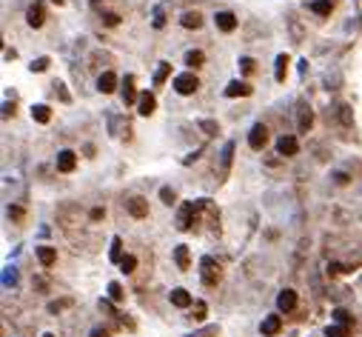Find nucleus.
<instances>
[{
  "label": "nucleus",
  "mask_w": 362,
  "mask_h": 337,
  "mask_svg": "<svg viewBox=\"0 0 362 337\" xmlns=\"http://www.w3.org/2000/svg\"><path fill=\"white\" fill-rule=\"evenodd\" d=\"M308 9H311L314 15H319V17H328L331 12H334V0H311Z\"/></svg>",
  "instance_id": "6ab92c4d"
},
{
  "label": "nucleus",
  "mask_w": 362,
  "mask_h": 337,
  "mask_svg": "<svg viewBox=\"0 0 362 337\" xmlns=\"http://www.w3.org/2000/svg\"><path fill=\"white\" fill-rule=\"evenodd\" d=\"M240 69H243V74H254V72H257L254 57H240Z\"/></svg>",
  "instance_id": "473e14b6"
},
{
  "label": "nucleus",
  "mask_w": 362,
  "mask_h": 337,
  "mask_svg": "<svg viewBox=\"0 0 362 337\" xmlns=\"http://www.w3.org/2000/svg\"><path fill=\"white\" fill-rule=\"evenodd\" d=\"M214 23H217L220 32H234V29H237V17L231 15V12H217Z\"/></svg>",
  "instance_id": "9b49d317"
},
{
  "label": "nucleus",
  "mask_w": 362,
  "mask_h": 337,
  "mask_svg": "<svg viewBox=\"0 0 362 337\" xmlns=\"http://www.w3.org/2000/svg\"><path fill=\"white\" fill-rule=\"evenodd\" d=\"M285 74H288V54H277V66H274V77H277V83L285 80Z\"/></svg>",
  "instance_id": "b1692460"
},
{
  "label": "nucleus",
  "mask_w": 362,
  "mask_h": 337,
  "mask_svg": "<svg viewBox=\"0 0 362 337\" xmlns=\"http://www.w3.org/2000/svg\"><path fill=\"white\" fill-rule=\"evenodd\" d=\"M296 126H299V132H308L314 126V112L311 106H299V115H296Z\"/></svg>",
  "instance_id": "dca6fc26"
},
{
  "label": "nucleus",
  "mask_w": 362,
  "mask_h": 337,
  "mask_svg": "<svg viewBox=\"0 0 362 337\" xmlns=\"http://www.w3.org/2000/svg\"><path fill=\"white\" fill-rule=\"evenodd\" d=\"M109 257H112V263H120V260H123V240H120V237L112 240V252H109Z\"/></svg>",
  "instance_id": "c85d7f7f"
},
{
  "label": "nucleus",
  "mask_w": 362,
  "mask_h": 337,
  "mask_svg": "<svg viewBox=\"0 0 362 337\" xmlns=\"http://www.w3.org/2000/svg\"><path fill=\"white\" fill-rule=\"evenodd\" d=\"M174 89H177V95H194V92L200 89L197 74H191V72L177 74V77H174Z\"/></svg>",
  "instance_id": "20e7f679"
},
{
  "label": "nucleus",
  "mask_w": 362,
  "mask_h": 337,
  "mask_svg": "<svg viewBox=\"0 0 362 337\" xmlns=\"http://www.w3.org/2000/svg\"><path fill=\"white\" fill-rule=\"evenodd\" d=\"M9 115H15V106H9V103H6V106H3V118H9Z\"/></svg>",
  "instance_id": "a18cd8bd"
},
{
  "label": "nucleus",
  "mask_w": 362,
  "mask_h": 337,
  "mask_svg": "<svg viewBox=\"0 0 362 337\" xmlns=\"http://www.w3.org/2000/svg\"><path fill=\"white\" fill-rule=\"evenodd\" d=\"M205 312H208V306L203 303V300H197L194 303V320H205Z\"/></svg>",
  "instance_id": "e433bc0d"
},
{
  "label": "nucleus",
  "mask_w": 362,
  "mask_h": 337,
  "mask_svg": "<svg viewBox=\"0 0 362 337\" xmlns=\"http://www.w3.org/2000/svg\"><path fill=\"white\" fill-rule=\"evenodd\" d=\"M126 212L137 220L148 217V200L146 197H129V200H126Z\"/></svg>",
  "instance_id": "423d86ee"
},
{
  "label": "nucleus",
  "mask_w": 362,
  "mask_h": 337,
  "mask_svg": "<svg viewBox=\"0 0 362 337\" xmlns=\"http://www.w3.org/2000/svg\"><path fill=\"white\" fill-rule=\"evenodd\" d=\"M51 3H57V6H63V0H51Z\"/></svg>",
  "instance_id": "de8ad7c7"
},
{
  "label": "nucleus",
  "mask_w": 362,
  "mask_h": 337,
  "mask_svg": "<svg viewBox=\"0 0 362 337\" xmlns=\"http://www.w3.org/2000/svg\"><path fill=\"white\" fill-rule=\"evenodd\" d=\"M334 112H337V120H339V123L345 126V129H351V126H354V109H351L348 103H339V106H337Z\"/></svg>",
  "instance_id": "a211bd4d"
},
{
  "label": "nucleus",
  "mask_w": 362,
  "mask_h": 337,
  "mask_svg": "<svg viewBox=\"0 0 362 337\" xmlns=\"http://www.w3.org/2000/svg\"><path fill=\"white\" fill-rule=\"evenodd\" d=\"M137 100H140V95H137V89H134V77L126 74V80H123V103L132 106V103H137Z\"/></svg>",
  "instance_id": "4468645a"
},
{
  "label": "nucleus",
  "mask_w": 362,
  "mask_h": 337,
  "mask_svg": "<svg viewBox=\"0 0 362 337\" xmlns=\"http://www.w3.org/2000/svg\"><path fill=\"white\" fill-rule=\"evenodd\" d=\"M174 260H177V269H180V271H188V266H191L188 246H177V249H174Z\"/></svg>",
  "instance_id": "412c9836"
},
{
  "label": "nucleus",
  "mask_w": 362,
  "mask_h": 337,
  "mask_svg": "<svg viewBox=\"0 0 362 337\" xmlns=\"http://www.w3.org/2000/svg\"><path fill=\"white\" fill-rule=\"evenodd\" d=\"M339 271H345V266H339V263H331L328 266V274H339Z\"/></svg>",
  "instance_id": "c03bdc74"
},
{
  "label": "nucleus",
  "mask_w": 362,
  "mask_h": 337,
  "mask_svg": "<svg viewBox=\"0 0 362 337\" xmlns=\"http://www.w3.org/2000/svg\"><path fill=\"white\" fill-rule=\"evenodd\" d=\"M200 277H203L205 286H217V283H220L223 271H220V263H217L214 257H203V260H200Z\"/></svg>",
  "instance_id": "f03ea898"
},
{
  "label": "nucleus",
  "mask_w": 362,
  "mask_h": 337,
  "mask_svg": "<svg viewBox=\"0 0 362 337\" xmlns=\"http://www.w3.org/2000/svg\"><path fill=\"white\" fill-rule=\"evenodd\" d=\"M68 306V300H60V303H49V312L51 314H57V312H60V309H66Z\"/></svg>",
  "instance_id": "37998d69"
},
{
  "label": "nucleus",
  "mask_w": 362,
  "mask_h": 337,
  "mask_svg": "<svg viewBox=\"0 0 362 337\" xmlns=\"http://www.w3.org/2000/svg\"><path fill=\"white\" fill-rule=\"evenodd\" d=\"M26 23H29L32 29H40V26L46 23V6H43V3H32V6L26 9Z\"/></svg>",
  "instance_id": "39448f33"
},
{
  "label": "nucleus",
  "mask_w": 362,
  "mask_h": 337,
  "mask_svg": "<svg viewBox=\"0 0 362 337\" xmlns=\"http://www.w3.org/2000/svg\"><path fill=\"white\" fill-rule=\"evenodd\" d=\"M120 266H123V271H126V274H132V271L137 269V257H134V254H126V257L120 260Z\"/></svg>",
  "instance_id": "c756f323"
},
{
  "label": "nucleus",
  "mask_w": 362,
  "mask_h": 337,
  "mask_svg": "<svg viewBox=\"0 0 362 337\" xmlns=\"http://www.w3.org/2000/svg\"><path fill=\"white\" fill-rule=\"evenodd\" d=\"M51 86H54V95H57V97H60L63 103H68V100H71V95L66 92V86L60 83V80H57V83H51Z\"/></svg>",
  "instance_id": "f704fd0d"
},
{
  "label": "nucleus",
  "mask_w": 362,
  "mask_h": 337,
  "mask_svg": "<svg viewBox=\"0 0 362 337\" xmlns=\"http://www.w3.org/2000/svg\"><path fill=\"white\" fill-rule=\"evenodd\" d=\"M49 57H37V60H34L32 63V72H46V69H49Z\"/></svg>",
  "instance_id": "58836bf2"
},
{
  "label": "nucleus",
  "mask_w": 362,
  "mask_h": 337,
  "mask_svg": "<svg viewBox=\"0 0 362 337\" xmlns=\"http://www.w3.org/2000/svg\"><path fill=\"white\" fill-rule=\"evenodd\" d=\"M296 152H299V143H296L294 135H282L280 140H277V154H280V157H294Z\"/></svg>",
  "instance_id": "0eeeda50"
},
{
  "label": "nucleus",
  "mask_w": 362,
  "mask_h": 337,
  "mask_svg": "<svg viewBox=\"0 0 362 337\" xmlns=\"http://www.w3.org/2000/svg\"><path fill=\"white\" fill-rule=\"evenodd\" d=\"M197 126L205 132V135H217V123H214V120H200Z\"/></svg>",
  "instance_id": "4c0bfd02"
},
{
  "label": "nucleus",
  "mask_w": 362,
  "mask_h": 337,
  "mask_svg": "<svg viewBox=\"0 0 362 337\" xmlns=\"http://www.w3.org/2000/svg\"><path fill=\"white\" fill-rule=\"evenodd\" d=\"M103 23H106V26H117V23H120V15H114V12H103Z\"/></svg>",
  "instance_id": "a19ab883"
},
{
  "label": "nucleus",
  "mask_w": 362,
  "mask_h": 337,
  "mask_svg": "<svg viewBox=\"0 0 362 337\" xmlns=\"http://www.w3.org/2000/svg\"><path fill=\"white\" fill-rule=\"evenodd\" d=\"M168 74H171V63H160L157 72H154V86H163Z\"/></svg>",
  "instance_id": "cd10ccee"
},
{
  "label": "nucleus",
  "mask_w": 362,
  "mask_h": 337,
  "mask_svg": "<svg viewBox=\"0 0 362 337\" xmlns=\"http://www.w3.org/2000/svg\"><path fill=\"white\" fill-rule=\"evenodd\" d=\"M194 337H197V335H194Z\"/></svg>",
  "instance_id": "8fccbe9b"
},
{
  "label": "nucleus",
  "mask_w": 362,
  "mask_h": 337,
  "mask_svg": "<svg viewBox=\"0 0 362 337\" xmlns=\"http://www.w3.org/2000/svg\"><path fill=\"white\" fill-rule=\"evenodd\" d=\"M180 23L185 29H200V26H203V15H200V12H185V15L180 17Z\"/></svg>",
  "instance_id": "5701e85b"
},
{
  "label": "nucleus",
  "mask_w": 362,
  "mask_h": 337,
  "mask_svg": "<svg viewBox=\"0 0 362 337\" xmlns=\"http://www.w3.org/2000/svg\"><path fill=\"white\" fill-rule=\"evenodd\" d=\"M91 337H106V332H100V329H97V332H94Z\"/></svg>",
  "instance_id": "49530a36"
},
{
  "label": "nucleus",
  "mask_w": 362,
  "mask_h": 337,
  "mask_svg": "<svg viewBox=\"0 0 362 337\" xmlns=\"http://www.w3.org/2000/svg\"><path fill=\"white\" fill-rule=\"evenodd\" d=\"M280 329H282V317H280V314H268V317L263 320V326H260V332H263L265 337H274Z\"/></svg>",
  "instance_id": "ddd939ff"
},
{
  "label": "nucleus",
  "mask_w": 362,
  "mask_h": 337,
  "mask_svg": "<svg viewBox=\"0 0 362 337\" xmlns=\"http://www.w3.org/2000/svg\"><path fill=\"white\" fill-rule=\"evenodd\" d=\"M43 337H54V335H43Z\"/></svg>",
  "instance_id": "09e8293b"
},
{
  "label": "nucleus",
  "mask_w": 362,
  "mask_h": 337,
  "mask_svg": "<svg viewBox=\"0 0 362 337\" xmlns=\"http://www.w3.org/2000/svg\"><path fill=\"white\" fill-rule=\"evenodd\" d=\"M325 337H348V326H328Z\"/></svg>",
  "instance_id": "7c9ffc66"
},
{
  "label": "nucleus",
  "mask_w": 362,
  "mask_h": 337,
  "mask_svg": "<svg viewBox=\"0 0 362 337\" xmlns=\"http://www.w3.org/2000/svg\"><path fill=\"white\" fill-rule=\"evenodd\" d=\"M205 206V200H194V203H182L180 206V215H177V229H182V232H188L194 223H197V215L200 209Z\"/></svg>",
  "instance_id": "f257e3e1"
},
{
  "label": "nucleus",
  "mask_w": 362,
  "mask_h": 337,
  "mask_svg": "<svg viewBox=\"0 0 362 337\" xmlns=\"http://www.w3.org/2000/svg\"><path fill=\"white\" fill-rule=\"evenodd\" d=\"M165 9H168V3H160V6L154 9V15H151V26H154V29H163L165 26Z\"/></svg>",
  "instance_id": "a878e982"
},
{
  "label": "nucleus",
  "mask_w": 362,
  "mask_h": 337,
  "mask_svg": "<svg viewBox=\"0 0 362 337\" xmlns=\"http://www.w3.org/2000/svg\"><path fill=\"white\" fill-rule=\"evenodd\" d=\"M203 63H205V54H203V51H200V49H194V51H188V54H185V66H191V69H200V66H203Z\"/></svg>",
  "instance_id": "bb28decb"
},
{
  "label": "nucleus",
  "mask_w": 362,
  "mask_h": 337,
  "mask_svg": "<svg viewBox=\"0 0 362 337\" xmlns=\"http://www.w3.org/2000/svg\"><path fill=\"white\" fill-rule=\"evenodd\" d=\"M37 260L49 269V266H54V260H57V252L51 246H37Z\"/></svg>",
  "instance_id": "aec40b11"
},
{
  "label": "nucleus",
  "mask_w": 362,
  "mask_h": 337,
  "mask_svg": "<svg viewBox=\"0 0 362 337\" xmlns=\"http://www.w3.org/2000/svg\"><path fill=\"white\" fill-rule=\"evenodd\" d=\"M74 166H77V154L71 152V149H63V152H57V171L68 174V171H74Z\"/></svg>",
  "instance_id": "6e6552de"
},
{
  "label": "nucleus",
  "mask_w": 362,
  "mask_h": 337,
  "mask_svg": "<svg viewBox=\"0 0 362 337\" xmlns=\"http://www.w3.org/2000/svg\"><path fill=\"white\" fill-rule=\"evenodd\" d=\"M334 320L339 323V326H351V314H348L345 309H334Z\"/></svg>",
  "instance_id": "2f4dec72"
},
{
  "label": "nucleus",
  "mask_w": 362,
  "mask_h": 337,
  "mask_svg": "<svg viewBox=\"0 0 362 337\" xmlns=\"http://www.w3.org/2000/svg\"><path fill=\"white\" fill-rule=\"evenodd\" d=\"M109 297H112L114 303H120V300H123V286H120V283H109Z\"/></svg>",
  "instance_id": "72a5a7b5"
},
{
  "label": "nucleus",
  "mask_w": 362,
  "mask_h": 337,
  "mask_svg": "<svg viewBox=\"0 0 362 337\" xmlns=\"http://www.w3.org/2000/svg\"><path fill=\"white\" fill-rule=\"evenodd\" d=\"M154 109H157L154 95H151V92H143V95H140V100H137V112H140L143 118H148V115H154Z\"/></svg>",
  "instance_id": "9d476101"
},
{
  "label": "nucleus",
  "mask_w": 362,
  "mask_h": 337,
  "mask_svg": "<svg viewBox=\"0 0 362 337\" xmlns=\"http://www.w3.org/2000/svg\"><path fill=\"white\" fill-rule=\"evenodd\" d=\"M97 89L103 92V95H112V92L117 89V74L114 72H103L100 80H97Z\"/></svg>",
  "instance_id": "2eb2a0df"
},
{
  "label": "nucleus",
  "mask_w": 362,
  "mask_h": 337,
  "mask_svg": "<svg viewBox=\"0 0 362 337\" xmlns=\"http://www.w3.org/2000/svg\"><path fill=\"white\" fill-rule=\"evenodd\" d=\"M15 280H17V274H15V269L9 266V269L3 271V286H15Z\"/></svg>",
  "instance_id": "ea45409f"
},
{
  "label": "nucleus",
  "mask_w": 362,
  "mask_h": 337,
  "mask_svg": "<svg viewBox=\"0 0 362 337\" xmlns=\"http://www.w3.org/2000/svg\"><path fill=\"white\" fill-rule=\"evenodd\" d=\"M32 118L37 120V123H49V120H51V109H49V106H43V103H37V106H32Z\"/></svg>",
  "instance_id": "393cba45"
},
{
  "label": "nucleus",
  "mask_w": 362,
  "mask_h": 337,
  "mask_svg": "<svg viewBox=\"0 0 362 337\" xmlns=\"http://www.w3.org/2000/svg\"><path fill=\"white\" fill-rule=\"evenodd\" d=\"M265 143H268V126H265V123H254L251 132H248V146H251L254 152H263Z\"/></svg>",
  "instance_id": "7ed1b4c3"
},
{
  "label": "nucleus",
  "mask_w": 362,
  "mask_h": 337,
  "mask_svg": "<svg viewBox=\"0 0 362 337\" xmlns=\"http://www.w3.org/2000/svg\"><path fill=\"white\" fill-rule=\"evenodd\" d=\"M254 89L248 83H243V80H231L228 86H226V97H248Z\"/></svg>",
  "instance_id": "f8f14e48"
},
{
  "label": "nucleus",
  "mask_w": 362,
  "mask_h": 337,
  "mask_svg": "<svg viewBox=\"0 0 362 337\" xmlns=\"http://www.w3.org/2000/svg\"><path fill=\"white\" fill-rule=\"evenodd\" d=\"M160 200H163L165 206H171V203H174V189L163 186V189H160Z\"/></svg>",
  "instance_id": "c9c22d12"
},
{
  "label": "nucleus",
  "mask_w": 362,
  "mask_h": 337,
  "mask_svg": "<svg viewBox=\"0 0 362 337\" xmlns=\"http://www.w3.org/2000/svg\"><path fill=\"white\" fill-rule=\"evenodd\" d=\"M171 303L177 306V309H185V306H191L194 300H191V294H188L185 289H174V291H171Z\"/></svg>",
  "instance_id": "4be33fe9"
},
{
  "label": "nucleus",
  "mask_w": 362,
  "mask_h": 337,
  "mask_svg": "<svg viewBox=\"0 0 362 337\" xmlns=\"http://www.w3.org/2000/svg\"><path fill=\"white\" fill-rule=\"evenodd\" d=\"M277 306H280L282 312H291V309L296 306V291H294V289L280 291V294H277Z\"/></svg>",
  "instance_id": "f3484780"
},
{
  "label": "nucleus",
  "mask_w": 362,
  "mask_h": 337,
  "mask_svg": "<svg viewBox=\"0 0 362 337\" xmlns=\"http://www.w3.org/2000/svg\"><path fill=\"white\" fill-rule=\"evenodd\" d=\"M231 160H234V140H228V143L223 146V154H220V180H226V177H228Z\"/></svg>",
  "instance_id": "1a4fd4ad"
},
{
  "label": "nucleus",
  "mask_w": 362,
  "mask_h": 337,
  "mask_svg": "<svg viewBox=\"0 0 362 337\" xmlns=\"http://www.w3.org/2000/svg\"><path fill=\"white\" fill-rule=\"evenodd\" d=\"M9 217H12V220H23V209H20V206H9Z\"/></svg>",
  "instance_id": "79ce46f5"
}]
</instances>
